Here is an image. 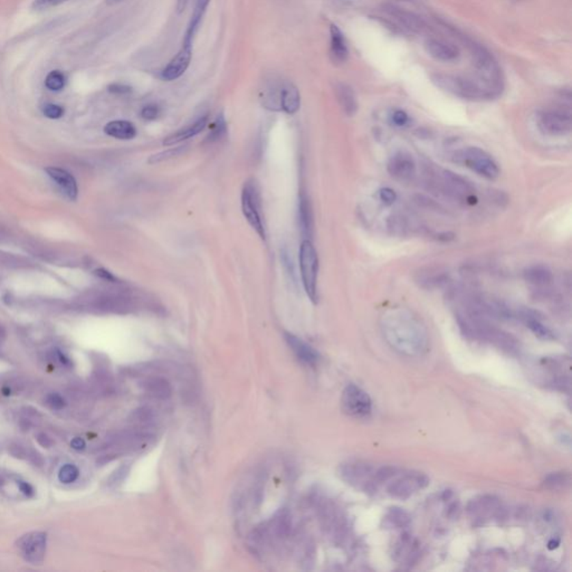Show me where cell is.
Returning <instances> with one entry per match:
<instances>
[{"label": "cell", "mask_w": 572, "mask_h": 572, "mask_svg": "<svg viewBox=\"0 0 572 572\" xmlns=\"http://www.w3.org/2000/svg\"><path fill=\"white\" fill-rule=\"evenodd\" d=\"M380 327L388 345L399 353L418 357L428 349L430 336L424 322L410 310H387L380 319Z\"/></svg>", "instance_id": "cell-1"}, {"label": "cell", "mask_w": 572, "mask_h": 572, "mask_svg": "<svg viewBox=\"0 0 572 572\" xmlns=\"http://www.w3.org/2000/svg\"><path fill=\"white\" fill-rule=\"evenodd\" d=\"M432 82L446 93L465 100L484 101L497 97V94L484 83H482L477 77L471 79L449 74H434L432 75Z\"/></svg>", "instance_id": "cell-2"}, {"label": "cell", "mask_w": 572, "mask_h": 572, "mask_svg": "<svg viewBox=\"0 0 572 572\" xmlns=\"http://www.w3.org/2000/svg\"><path fill=\"white\" fill-rule=\"evenodd\" d=\"M428 178H430V184L438 189L442 194L446 195L447 197L467 203L474 198L475 189L471 185V182L467 179L458 176V173H453L451 170L433 169L428 173Z\"/></svg>", "instance_id": "cell-3"}, {"label": "cell", "mask_w": 572, "mask_h": 572, "mask_svg": "<svg viewBox=\"0 0 572 572\" xmlns=\"http://www.w3.org/2000/svg\"><path fill=\"white\" fill-rule=\"evenodd\" d=\"M455 164L467 166L479 176L495 180L499 176V166L494 158L479 147H464L453 152Z\"/></svg>", "instance_id": "cell-4"}, {"label": "cell", "mask_w": 572, "mask_h": 572, "mask_svg": "<svg viewBox=\"0 0 572 572\" xmlns=\"http://www.w3.org/2000/svg\"><path fill=\"white\" fill-rule=\"evenodd\" d=\"M469 46H471V54H472L474 66H475L477 75H479L476 77L482 83H484L486 86H488L494 93L499 95L502 91L503 82L502 73H501L497 61L494 60L493 56L484 47L474 44V42H472Z\"/></svg>", "instance_id": "cell-5"}, {"label": "cell", "mask_w": 572, "mask_h": 572, "mask_svg": "<svg viewBox=\"0 0 572 572\" xmlns=\"http://www.w3.org/2000/svg\"><path fill=\"white\" fill-rule=\"evenodd\" d=\"M300 270L303 286L313 303L318 302L319 258L312 242L304 240L300 247Z\"/></svg>", "instance_id": "cell-6"}, {"label": "cell", "mask_w": 572, "mask_h": 572, "mask_svg": "<svg viewBox=\"0 0 572 572\" xmlns=\"http://www.w3.org/2000/svg\"><path fill=\"white\" fill-rule=\"evenodd\" d=\"M375 471L377 469L369 464L356 460L343 464L339 469V475L343 481L357 490L370 493L377 490Z\"/></svg>", "instance_id": "cell-7"}, {"label": "cell", "mask_w": 572, "mask_h": 572, "mask_svg": "<svg viewBox=\"0 0 572 572\" xmlns=\"http://www.w3.org/2000/svg\"><path fill=\"white\" fill-rule=\"evenodd\" d=\"M242 210L251 228L258 234V236L262 240H265L266 234H265V226H264L263 216H262L260 192L254 180L246 182L243 188Z\"/></svg>", "instance_id": "cell-8"}, {"label": "cell", "mask_w": 572, "mask_h": 572, "mask_svg": "<svg viewBox=\"0 0 572 572\" xmlns=\"http://www.w3.org/2000/svg\"><path fill=\"white\" fill-rule=\"evenodd\" d=\"M341 406L345 414L357 419L369 417L373 412V401L369 395L356 385H348L343 390Z\"/></svg>", "instance_id": "cell-9"}, {"label": "cell", "mask_w": 572, "mask_h": 572, "mask_svg": "<svg viewBox=\"0 0 572 572\" xmlns=\"http://www.w3.org/2000/svg\"><path fill=\"white\" fill-rule=\"evenodd\" d=\"M538 127L547 136H567L571 132V114L563 110H547L538 116Z\"/></svg>", "instance_id": "cell-10"}, {"label": "cell", "mask_w": 572, "mask_h": 572, "mask_svg": "<svg viewBox=\"0 0 572 572\" xmlns=\"http://www.w3.org/2000/svg\"><path fill=\"white\" fill-rule=\"evenodd\" d=\"M430 484V479L421 473H407L388 486V494L395 499H407Z\"/></svg>", "instance_id": "cell-11"}, {"label": "cell", "mask_w": 572, "mask_h": 572, "mask_svg": "<svg viewBox=\"0 0 572 572\" xmlns=\"http://www.w3.org/2000/svg\"><path fill=\"white\" fill-rule=\"evenodd\" d=\"M46 542L47 536L45 533H27L17 541V548L25 560L33 564H40L45 558Z\"/></svg>", "instance_id": "cell-12"}, {"label": "cell", "mask_w": 572, "mask_h": 572, "mask_svg": "<svg viewBox=\"0 0 572 572\" xmlns=\"http://www.w3.org/2000/svg\"><path fill=\"white\" fill-rule=\"evenodd\" d=\"M387 169L393 178L400 182H407L415 176V159L409 152L400 150L391 156L388 161Z\"/></svg>", "instance_id": "cell-13"}, {"label": "cell", "mask_w": 572, "mask_h": 572, "mask_svg": "<svg viewBox=\"0 0 572 572\" xmlns=\"http://www.w3.org/2000/svg\"><path fill=\"white\" fill-rule=\"evenodd\" d=\"M524 281L532 290L540 294H545L551 288L554 276L552 271L545 265L536 264L525 269L523 273Z\"/></svg>", "instance_id": "cell-14"}, {"label": "cell", "mask_w": 572, "mask_h": 572, "mask_svg": "<svg viewBox=\"0 0 572 572\" xmlns=\"http://www.w3.org/2000/svg\"><path fill=\"white\" fill-rule=\"evenodd\" d=\"M501 503L495 497L484 495L479 499H472L467 506V511L473 520L484 522L493 517H497L501 512Z\"/></svg>", "instance_id": "cell-15"}, {"label": "cell", "mask_w": 572, "mask_h": 572, "mask_svg": "<svg viewBox=\"0 0 572 572\" xmlns=\"http://www.w3.org/2000/svg\"><path fill=\"white\" fill-rule=\"evenodd\" d=\"M384 10L387 15L390 16L391 18L396 21L397 24L399 25L400 27H403L407 32L421 33L426 27L425 21L414 12H408L395 5H389V3L384 6Z\"/></svg>", "instance_id": "cell-16"}, {"label": "cell", "mask_w": 572, "mask_h": 572, "mask_svg": "<svg viewBox=\"0 0 572 572\" xmlns=\"http://www.w3.org/2000/svg\"><path fill=\"white\" fill-rule=\"evenodd\" d=\"M192 46L182 44V47L178 54L170 61L166 69L162 71V79L166 81H175L185 73L190 64L192 56Z\"/></svg>", "instance_id": "cell-17"}, {"label": "cell", "mask_w": 572, "mask_h": 572, "mask_svg": "<svg viewBox=\"0 0 572 572\" xmlns=\"http://www.w3.org/2000/svg\"><path fill=\"white\" fill-rule=\"evenodd\" d=\"M425 49L430 58L439 62H453L460 58V51L451 42L437 38H430L425 42Z\"/></svg>", "instance_id": "cell-18"}, {"label": "cell", "mask_w": 572, "mask_h": 572, "mask_svg": "<svg viewBox=\"0 0 572 572\" xmlns=\"http://www.w3.org/2000/svg\"><path fill=\"white\" fill-rule=\"evenodd\" d=\"M521 321L523 322L538 338L542 340H554V333L551 329L543 323L541 315L531 309H520L514 313Z\"/></svg>", "instance_id": "cell-19"}, {"label": "cell", "mask_w": 572, "mask_h": 572, "mask_svg": "<svg viewBox=\"0 0 572 572\" xmlns=\"http://www.w3.org/2000/svg\"><path fill=\"white\" fill-rule=\"evenodd\" d=\"M284 338L288 347L292 349V351L297 356L299 360L302 361L304 364H310V366H314V364H318L320 356L311 345L304 343L303 340L297 338V336H294L292 333L285 332Z\"/></svg>", "instance_id": "cell-20"}, {"label": "cell", "mask_w": 572, "mask_h": 572, "mask_svg": "<svg viewBox=\"0 0 572 572\" xmlns=\"http://www.w3.org/2000/svg\"><path fill=\"white\" fill-rule=\"evenodd\" d=\"M449 281V274L442 269L430 267L426 270L419 271L416 276V282L419 286L426 290H437L445 286Z\"/></svg>", "instance_id": "cell-21"}, {"label": "cell", "mask_w": 572, "mask_h": 572, "mask_svg": "<svg viewBox=\"0 0 572 572\" xmlns=\"http://www.w3.org/2000/svg\"><path fill=\"white\" fill-rule=\"evenodd\" d=\"M45 170L47 175L56 182V185L61 188V190L66 195L67 197L72 200L76 199L77 185H76L75 179L70 173L56 166H49Z\"/></svg>", "instance_id": "cell-22"}, {"label": "cell", "mask_w": 572, "mask_h": 572, "mask_svg": "<svg viewBox=\"0 0 572 572\" xmlns=\"http://www.w3.org/2000/svg\"><path fill=\"white\" fill-rule=\"evenodd\" d=\"M207 121H208V116H201V118L198 119L197 121L192 123V125L182 127L180 130L171 134V136H166V139L164 140V146H175V145H178V143L189 139V138L197 136L198 134H200L206 127Z\"/></svg>", "instance_id": "cell-23"}, {"label": "cell", "mask_w": 572, "mask_h": 572, "mask_svg": "<svg viewBox=\"0 0 572 572\" xmlns=\"http://www.w3.org/2000/svg\"><path fill=\"white\" fill-rule=\"evenodd\" d=\"M336 95L343 112L348 116H352L358 111L357 95L353 88L345 83H338L336 85Z\"/></svg>", "instance_id": "cell-24"}, {"label": "cell", "mask_w": 572, "mask_h": 572, "mask_svg": "<svg viewBox=\"0 0 572 572\" xmlns=\"http://www.w3.org/2000/svg\"><path fill=\"white\" fill-rule=\"evenodd\" d=\"M279 104H281V110L288 114H294L300 109V93L292 83H283Z\"/></svg>", "instance_id": "cell-25"}, {"label": "cell", "mask_w": 572, "mask_h": 572, "mask_svg": "<svg viewBox=\"0 0 572 572\" xmlns=\"http://www.w3.org/2000/svg\"><path fill=\"white\" fill-rule=\"evenodd\" d=\"M209 1L210 0H195V10L192 15H191L190 23H189V26H188L187 32H186L184 44L192 45V42H194L195 36L197 34L201 19H203V15L206 12Z\"/></svg>", "instance_id": "cell-26"}, {"label": "cell", "mask_w": 572, "mask_h": 572, "mask_svg": "<svg viewBox=\"0 0 572 572\" xmlns=\"http://www.w3.org/2000/svg\"><path fill=\"white\" fill-rule=\"evenodd\" d=\"M299 223H300L301 233L306 240H310L313 233V214L312 207L309 198L302 195L299 203Z\"/></svg>", "instance_id": "cell-27"}, {"label": "cell", "mask_w": 572, "mask_h": 572, "mask_svg": "<svg viewBox=\"0 0 572 572\" xmlns=\"http://www.w3.org/2000/svg\"><path fill=\"white\" fill-rule=\"evenodd\" d=\"M331 55L336 62L347 61L349 56L348 46L345 42V36L336 25H331Z\"/></svg>", "instance_id": "cell-28"}, {"label": "cell", "mask_w": 572, "mask_h": 572, "mask_svg": "<svg viewBox=\"0 0 572 572\" xmlns=\"http://www.w3.org/2000/svg\"><path fill=\"white\" fill-rule=\"evenodd\" d=\"M104 132L108 136L119 140H131L136 136V127L131 122L125 120L110 122L104 127Z\"/></svg>", "instance_id": "cell-29"}, {"label": "cell", "mask_w": 572, "mask_h": 572, "mask_svg": "<svg viewBox=\"0 0 572 572\" xmlns=\"http://www.w3.org/2000/svg\"><path fill=\"white\" fill-rule=\"evenodd\" d=\"M143 389L147 394L157 399H168L171 396V386L164 378H149L143 382Z\"/></svg>", "instance_id": "cell-30"}, {"label": "cell", "mask_w": 572, "mask_h": 572, "mask_svg": "<svg viewBox=\"0 0 572 572\" xmlns=\"http://www.w3.org/2000/svg\"><path fill=\"white\" fill-rule=\"evenodd\" d=\"M571 484V476L569 473L556 472L549 474L543 481V486L548 490H567Z\"/></svg>", "instance_id": "cell-31"}, {"label": "cell", "mask_w": 572, "mask_h": 572, "mask_svg": "<svg viewBox=\"0 0 572 572\" xmlns=\"http://www.w3.org/2000/svg\"><path fill=\"white\" fill-rule=\"evenodd\" d=\"M385 522L386 525L389 527H403L408 525L410 518L403 510L393 508L386 515Z\"/></svg>", "instance_id": "cell-32"}, {"label": "cell", "mask_w": 572, "mask_h": 572, "mask_svg": "<svg viewBox=\"0 0 572 572\" xmlns=\"http://www.w3.org/2000/svg\"><path fill=\"white\" fill-rule=\"evenodd\" d=\"M226 132H227V123H226L224 115H219L217 119H216V121L214 122V125H212L210 134L207 136V142H219V140L224 138Z\"/></svg>", "instance_id": "cell-33"}, {"label": "cell", "mask_w": 572, "mask_h": 572, "mask_svg": "<svg viewBox=\"0 0 572 572\" xmlns=\"http://www.w3.org/2000/svg\"><path fill=\"white\" fill-rule=\"evenodd\" d=\"M45 85L51 91H61L65 85V76L60 71H52L46 77Z\"/></svg>", "instance_id": "cell-34"}, {"label": "cell", "mask_w": 572, "mask_h": 572, "mask_svg": "<svg viewBox=\"0 0 572 572\" xmlns=\"http://www.w3.org/2000/svg\"><path fill=\"white\" fill-rule=\"evenodd\" d=\"M77 477H79V469L72 464L64 465L58 473V479L64 484H70L72 482L75 481Z\"/></svg>", "instance_id": "cell-35"}, {"label": "cell", "mask_w": 572, "mask_h": 572, "mask_svg": "<svg viewBox=\"0 0 572 572\" xmlns=\"http://www.w3.org/2000/svg\"><path fill=\"white\" fill-rule=\"evenodd\" d=\"M182 152H184V147L169 149L166 151H162L160 153H157V155L151 156V158L149 159V162L150 164H157V162H161V161L168 160L170 158L177 157V156L180 155Z\"/></svg>", "instance_id": "cell-36"}, {"label": "cell", "mask_w": 572, "mask_h": 572, "mask_svg": "<svg viewBox=\"0 0 572 572\" xmlns=\"http://www.w3.org/2000/svg\"><path fill=\"white\" fill-rule=\"evenodd\" d=\"M379 199L387 206H390L397 200L396 191L389 187L382 188L379 190Z\"/></svg>", "instance_id": "cell-37"}, {"label": "cell", "mask_w": 572, "mask_h": 572, "mask_svg": "<svg viewBox=\"0 0 572 572\" xmlns=\"http://www.w3.org/2000/svg\"><path fill=\"white\" fill-rule=\"evenodd\" d=\"M69 0H34L33 6L34 10H42L51 8V7L58 6L61 3H66Z\"/></svg>", "instance_id": "cell-38"}, {"label": "cell", "mask_w": 572, "mask_h": 572, "mask_svg": "<svg viewBox=\"0 0 572 572\" xmlns=\"http://www.w3.org/2000/svg\"><path fill=\"white\" fill-rule=\"evenodd\" d=\"M391 121L397 127H406L409 123V115L403 110H396L391 114Z\"/></svg>", "instance_id": "cell-39"}, {"label": "cell", "mask_w": 572, "mask_h": 572, "mask_svg": "<svg viewBox=\"0 0 572 572\" xmlns=\"http://www.w3.org/2000/svg\"><path fill=\"white\" fill-rule=\"evenodd\" d=\"M44 114L49 119H60L64 114V110L62 106L56 104H47L42 109Z\"/></svg>", "instance_id": "cell-40"}, {"label": "cell", "mask_w": 572, "mask_h": 572, "mask_svg": "<svg viewBox=\"0 0 572 572\" xmlns=\"http://www.w3.org/2000/svg\"><path fill=\"white\" fill-rule=\"evenodd\" d=\"M160 113V110L155 104H149L145 106L142 111H141V116H142L147 121H152L158 118V115Z\"/></svg>", "instance_id": "cell-41"}, {"label": "cell", "mask_w": 572, "mask_h": 572, "mask_svg": "<svg viewBox=\"0 0 572 572\" xmlns=\"http://www.w3.org/2000/svg\"><path fill=\"white\" fill-rule=\"evenodd\" d=\"M109 91L113 94H119V95H125V94L131 93V91H132V88H131L130 86H127V85L119 84V83H115V84L110 85Z\"/></svg>", "instance_id": "cell-42"}, {"label": "cell", "mask_w": 572, "mask_h": 572, "mask_svg": "<svg viewBox=\"0 0 572 572\" xmlns=\"http://www.w3.org/2000/svg\"><path fill=\"white\" fill-rule=\"evenodd\" d=\"M47 401L55 409H62L65 406V400H64L63 397L58 394L49 395Z\"/></svg>", "instance_id": "cell-43"}, {"label": "cell", "mask_w": 572, "mask_h": 572, "mask_svg": "<svg viewBox=\"0 0 572 572\" xmlns=\"http://www.w3.org/2000/svg\"><path fill=\"white\" fill-rule=\"evenodd\" d=\"M95 275L99 276L101 279H105V281L109 282H116V277L113 275L112 273H110L109 271L104 270V269H99V270L95 271Z\"/></svg>", "instance_id": "cell-44"}, {"label": "cell", "mask_w": 572, "mask_h": 572, "mask_svg": "<svg viewBox=\"0 0 572 572\" xmlns=\"http://www.w3.org/2000/svg\"><path fill=\"white\" fill-rule=\"evenodd\" d=\"M71 446H72V448H74L75 451H83L86 445H85V442L82 438L75 437V438L71 442Z\"/></svg>", "instance_id": "cell-45"}, {"label": "cell", "mask_w": 572, "mask_h": 572, "mask_svg": "<svg viewBox=\"0 0 572 572\" xmlns=\"http://www.w3.org/2000/svg\"><path fill=\"white\" fill-rule=\"evenodd\" d=\"M19 488L27 497H32L34 494L33 488L28 483H26V482H19Z\"/></svg>", "instance_id": "cell-46"}, {"label": "cell", "mask_w": 572, "mask_h": 572, "mask_svg": "<svg viewBox=\"0 0 572 572\" xmlns=\"http://www.w3.org/2000/svg\"><path fill=\"white\" fill-rule=\"evenodd\" d=\"M188 0H178L177 1V10H178V12H182L184 10H186V7H187Z\"/></svg>", "instance_id": "cell-47"}, {"label": "cell", "mask_w": 572, "mask_h": 572, "mask_svg": "<svg viewBox=\"0 0 572 572\" xmlns=\"http://www.w3.org/2000/svg\"><path fill=\"white\" fill-rule=\"evenodd\" d=\"M559 545H560V540L551 539L549 541L548 548L550 549V550H554V549H557L558 547H559Z\"/></svg>", "instance_id": "cell-48"}, {"label": "cell", "mask_w": 572, "mask_h": 572, "mask_svg": "<svg viewBox=\"0 0 572 572\" xmlns=\"http://www.w3.org/2000/svg\"><path fill=\"white\" fill-rule=\"evenodd\" d=\"M123 0H106V3L109 5V6H113V5H116V3H121Z\"/></svg>", "instance_id": "cell-49"}, {"label": "cell", "mask_w": 572, "mask_h": 572, "mask_svg": "<svg viewBox=\"0 0 572 572\" xmlns=\"http://www.w3.org/2000/svg\"><path fill=\"white\" fill-rule=\"evenodd\" d=\"M3 330H1V327H0V339H1V338H3Z\"/></svg>", "instance_id": "cell-50"}]
</instances>
